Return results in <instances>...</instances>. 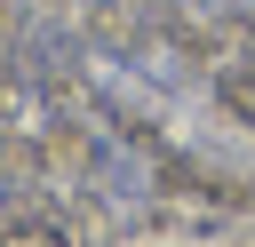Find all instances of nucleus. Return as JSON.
I'll use <instances>...</instances> for the list:
<instances>
[{
    "instance_id": "obj_3",
    "label": "nucleus",
    "mask_w": 255,
    "mask_h": 247,
    "mask_svg": "<svg viewBox=\"0 0 255 247\" xmlns=\"http://www.w3.org/2000/svg\"><path fill=\"white\" fill-rule=\"evenodd\" d=\"M64 231H72V247H135V239H143V207H120V199L72 183V199H64Z\"/></svg>"
},
{
    "instance_id": "obj_5",
    "label": "nucleus",
    "mask_w": 255,
    "mask_h": 247,
    "mask_svg": "<svg viewBox=\"0 0 255 247\" xmlns=\"http://www.w3.org/2000/svg\"><path fill=\"white\" fill-rule=\"evenodd\" d=\"M0 247H72L64 215H40V223H0Z\"/></svg>"
},
{
    "instance_id": "obj_2",
    "label": "nucleus",
    "mask_w": 255,
    "mask_h": 247,
    "mask_svg": "<svg viewBox=\"0 0 255 247\" xmlns=\"http://www.w3.org/2000/svg\"><path fill=\"white\" fill-rule=\"evenodd\" d=\"M72 16H80V32H88L96 64H135V56L159 40L151 16H143L135 0H72Z\"/></svg>"
},
{
    "instance_id": "obj_6",
    "label": "nucleus",
    "mask_w": 255,
    "mask_h": 247,
    "mask_svg": "<svg viewBox=\"0 0 255 247\" xmlns=\"http://www.w3.org/2000/svg\"><path fill=\"white\" fill-rule=\"evenodd\" d=\"M199 8H215V16H239V24H255V0H199Z\"/></svg>"
},
{
    "instance_id": "obj_7",
    "label": "nucleus",
    "mask_w": 255,
    "mask_h": 247,
    "mask_svg": "<svg viewBox=\"0 0 255 247\" xmlns=\"http://www.w3.org/2000/svg\"><path fill=\"white\" fill-rule=\"evenodd\" d=\"M40 8H72V0H40Z\"/></svg>"
},
{
    "instance_id": "obj_8",
    "label": "nucleus",
    "mask_w": 255,
    "mask_h": 247,
    "mask_svg": "<svg viewBox=\"0 0 255 247\" xmlns=\"http://www.w3.org/2000/svg\"><path fill=\"white\" fill-rule=\"evenodd\" d=\"M247 64H255V48H247Z\"/></svg>"
},
{
    "instance_id": "obj_4",
    "label": "nucleus",
    "mask_w": 255,
    "mask_h": 247,
    "mask_svg": "<svg viewBox=\"0 0 255 247\" xmlns=\"http://www.w3.org/2000/svg\"><path fill=\"white\" fill-rule=\"evenodd\" d=\"M207 112L231 120L239 135H255V64H223V72H207Z\"/></svg>"
},
{
    "instance_id": "obj_1",
    "label": "nucleus",
    "mask_w": 255,
    "mask_h": 247,
    "mask_svg": "<svg viewBox=\"0 0 255 247\" xmlns=\"http://www.w3.org/2000/svg\"><path fill=\"white\" fill-rule=\"evenodd\" d=\"M175 120V96L151 88L135 64H96V127L104 135H159Z\"/></svg>"
}]
</instances>
